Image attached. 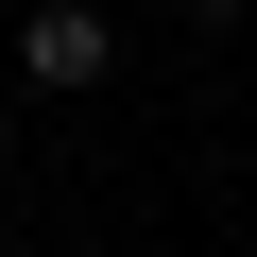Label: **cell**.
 <instances>
[{
	"label": "cell",
	"mask_w": 257,
	"mask_h": 257,
	"mask_svg": "<svg viewBox=\"0 0 257 257\" xmlns=\"http://www.w3.org/2000/svg\"><path fill=\"white\" fill-rule=\"evenodd\" d=\"M120 69V18H103V0H35V18H18V86H52V103H86Z\"/></svg>",
	"instance_id": "1"
},
{
	"label": "cell",
	"mask_w": 257,
	"mask_h": 257,
	"mask_svg": "<svg viewBox=\"0 0 257 257\" xmlns=\"http://www.w3.org/2000/svg\"><path fill=\"white\" fill-rule=\"evenodd\" d=\"M0 172H18V120H0Z\"/></svg>",
	"instance_id": "3"
},
{
	"label": "cell",
	"mask_w": 257,
	"mask_h": 257,
	"mask_svg": "<svg viewBox=\"0 0 257 257\" xmlns=\"http://www.w3.org/2000/svg\"><path fill=\"white\" fill-rule=\"evenodd\" d=\"M189 18H257V0H189Z\"/></svg>",
	"instance_id": "2"
}]
</instances>
